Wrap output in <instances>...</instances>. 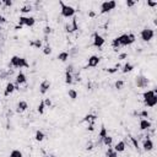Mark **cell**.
<instances>
[{
    "label": "cell",
    "mask_w": 157,
    "mask_h": 157,
    "mask_svg": "<svg viewBox=\"0 0 157 157\" xmlns=\"http://www.w3.org/2000/svg\"><path fill=\"white\" fill-rule=\"evenodd\" d=\"M126 57H128V54H126V53H122V54H119L118 59H119V60H123V59H125Z\"/></svg>",
    "instance_id": "cell-42"
},
{
    "label": "cell",
    "mask_w": 157,
    "mask_h": 157,
    "mask_svg": "<svg viewBox=\"0 0 157 157\" xmlns=\"http://www.w3.org/2000/svg\"><path fill=\"white\" fill-rule=\"evenodd\" d=\"M140 36H141V39L144 41V42H150V41L154 38L155 36V32L154 30H151V28H144V30L141 31V33H140Z\"/></svg>",
    "instance_id": "cell-5"
},
{
    "label": "cell",
    "mask_w": 157,
    "mask_h": 157,
    "mask_svg": "<svg viewBox=\"0 0 157 157\" xmlns=\"http://www.w3.org/2000/svg\"><path fill=\"white\" fill-rule=\"evenodd\" d=\"M126 6L128 7H133L134 5H135V1H133V0H126Z\"/></svg>",
    "instance_id": "cell-39"
},
{
    "label": "cell",
    "mask_w": 157,
    "mask_h": 157,
    "mask_svg": "<svg viewBox=\"0 0 157 157\" xmlns=\"http://www.w3.org/2000/svg\"><path fill=\"white\" fill-rule=\"evenodd\" d=\"M102 144H103V145H106V146H108V147H110V146H112V144H113V138H112V136H109V135H107L106 138H103Z\"/></svg>",
    "instance_id": "cell-19"
},
{
    "label": "cell",
    "mask_w": 157,
    "mask_h": 157,
    "mask_svg": "<svg viewBox=\"0 0 157 157\" xmlns=\"http://www.w3.org/2000/svg\"><path fill=\"white\" fill-rule=\"evenodd\" d=\"M118 41H119V44L125 47V45H129L130 44V39H129V35H122L118 37Z\"/></svg>",
    "instance_id": "cell-12"
},
{
    "label": "cell",
    "mask_w": 157,
    "mask_h": 157,
    "mask_svg": "<svg viewBox=\"0 0 157 157\" xmlns=\"http://www.w3.org/2000/svg\"><path fill=\"white\" fill-rule=\"evenodd\" d=\"M87 130H90V131H93L94 130V125H93V124H90V125L87 126Z\"/></svg>",
    "instance_id": "cell-48"
},
{
    "label": "cell",
    "mask_w": 157,
    "mask_h": 157,
    "mask_svg": "<svg viewBox=\"0 0 157 157\" xmlns=\"http://www.w3.org/2000/svg\"><path fill=\"white\" fill-rule=\"evenodd\" d=\"M73 82H74L73 74H70V73H65V84H67V85H71Z\"/></svg>",
    "instance_id": "cell-24"
},
{
    "label": "cell",
    "mask_w": 157,
    "mask_h": 157,
    "mask_svg": "<svg viewBox=\"0 0 157 157\" xmlns=\"http://www.w3.org/2000/svg\"><path fill=\"white\" fill-rule=\"evenodd\" d=\"M3 23H6V19L0 15V25H3Z\"/></svg>",
    "instance_id": "cell-47"
},
{
    "label": "cell",
    "mask_w": 157,
    "mask_h": 157,
    "mask_svg": "<svg viewBox=\"0 0 157 157\" xmlns=\"http://www.w3.org/2000/svg\"><path fill=\"white\" fill-rule=\"evenodd\" d=\"M129 39H130V44H131V43H134V42H135V39H136V37H135V35H133V33H130V35H129Z\"/></svg>",
    "instance_id": "cell-41"
},
{
    "label": "cell",
    "mask_w": 157,
    "mask_h": 157,
    "mask_svg": "<svg viewBox=\"0 0 157 157\" xmlns=\"http://www.w3.org/2000/svg\"><path fill=\"white\" fill-rule=\"evenodd\" d=\"M31 45H33V47H36V48H41L42 47V41L37 39V41H35V42H32Z\"/></svg>",
    "instance_id": "cell-35"
},
{
    "label": "cell",
    "mask_w": 157,
    "mask_h": 157,
    "mask_svg": "<svg viewBox=\"0 0 157 157\" xmlns=\"http://www.w3.org/2000/svg\"><path fill=\"white\" fill-rule=\"evenodd\" d=\"M43 53H44L45 55H51V54H52V48H51V45H49V44H45L44 48H43Z\"/></svg>",
    "instance_id": "cell-30"
},
{
    "label": "cell",
    "mask_w": 157,
    "mask_h": 157,
    "mask_svg": "<svg viewBox=\"0 0 157 157\" xmlns=\"http://www.w3.org/2000/svg\"><path fill=\"white\" fill-rule=\"evenodd\" d=\"M147 5L151 7H155V6H157V1H147Z\"/></svg>",
    "instance_id": "cell-43"
},
{
    "label": "cell",
    "mask_w": 157,
    "mask_h": 157,
    "mask_svg": "<svg viewBox=\"0 0 157 157\" xmlns=\"http://www.w3.org/2000/svg\"><path fill=\"white\" fill-rule=\"evenodd\" d=\"M115 88H117V90H122L123 88V86H124V81L123 80H118L117 82H115Z\"/></svg>",
    "instance_id": "cell-32"
},
{
    "label": "cell",
    "mask_w": 157,
    "mask_h": 157,
    "mask_svg": "<svg viewBox=\"0 0 157 157\" xmlns=\"http://www.w3.org/2000/svg\"><path fill=\"white\" fill-rule=\"evenodd\" d=\"M107 135H108V134H107V129L104 128V125H102V126H101V131H100V134H98V136H100V140H101V141L103 140V138H106Z\"/></svg>",
    "instance_id": "cell-26"
},
{
    "label": "cell",
    "mask_w": 157,
    "mask_h": 157,
    "mask_svg": "<svg viewBox=\"0 0 157 157\" xmlns=\"http://www.w3.org/2000/svg\"><path fill=\"white\" fill-rule=\"evenodd\" d=\"M73 71H74V65H69V67L67 68V73L73 74Z\"/></svg>",
    "instance_id": "cell-44"
},
{
    "label": "cell",
    "mask_w": 157,
    "mask_h": 157,
    "mask_svg": "<svg viewBox=\"0 0 157 157\" xmlns=\"http://www.w3.org/2000/svg\"><path fill=\"white\" fill-rule=\"evenodd\" d=\"M144 103H145L146 107H150V108H151V107H155V106L157 104V94H155V96L152 97V98L147 100L146 102H144Z\"/></svg>",
    "instance_id": "cell-18"
},
{
    "label": "cell",
    "mask_w": 157,
    "mask_h": 157,
    "mask_svg": "<svg viewBox=\"0 0 157 157\" xmlns=\"http://www.w3.org/2000/svg\"><path fill=\"white\" fill-rule=\"evenodd\" d=\"M131 141H133V144H134L135 148H139V142L136 141V139H135V138H131Z\"/></svg>",
    "instance_id": "cell-45"
},
{
    "label": "cell",
    "mask_w": 157,
    "mask_h": 157,
    "mask_svg": "<svg viewBox=\"0 0 157 157\" xmlns=\"http://www.w3.org/2000/svg\"><path fill=\"white\" fill-rule=\"evenodd\" d=\"M36 23V19L35 17H31V16H20L19 19V25L20 26H28V27H33Z\"/></svg>",
    "instance_id": "cell-3"
},
{
    "label": "cell",
    "mask_w": 157,
    "mask_h": 157,
    "mask_svg": "<svg viewBox=\"0 0 157 157\" xmlns=\"http://www.w3.org/2000/svg\"><path fill=\"white\" fill-rule=\"evenodd\" d=\"M59 4H60V6H61V16H64V17H67V19L74 17L76 10L74 9L73 6L67 5V4H64L63 1H59Z\"/></svg>",
    "instance_id": "cell-2"
},
{
    "label": "cell",
    "mask_w": 157,
    "mask_h": 157,
    "mask_svg": "<svg viewBox=\"0 0 157 157\" xmlns=\"http://www.w3.org/2000/svg\"><path fill=\"white\" fill-rule=\"evenodd\" d=\"M94 120H96V115H92V114H87L84 119H82V122H88L90 124H93Z\"/></svg>",
    "instance_id": "cell-23"
},
{
    "label": "cell",
    "mask_w": 157,
    "mask_h": 157,
    "mask_svg": "<svg viewBox=\"0 0 157 157\" xmlns=\"http://www.w3.org/2000/svg\"><path fill=\"white\" fill-rule=\"evenodd\" d=\"M27 82V77L23 73H19L17 75H16V84L17 85H23Z\"/></svg>",
    "instance_id": "cell-15"
},
{
    "label": "cell",
    "mask_w": 157,
    "mask_h": 157,
    "mask_svg": "<svg viewBox=\"0 0 157 157\" xmlns=\"http://www.w3.org/2000/svg\"><path fill=\"white\" fill-rule=\"evenodd\" d=\"M14 91H15V85L12 84V82H7L5 91H4V96H9V94H11Z\"/></svg>",
    "instance_id": "cell-16"
},
{
    "label": "cell",
    "mask_w": 157,
    "mask_h": 157,
    "mask_svg": "<svg viewBox=\"0 0 157 157\" xmlns=\"http://www.w3.org/2000/svg\"><path fill=\"white\" fill-rule=\"evenodd\" d=\"M3 4H4L5 6H7V7H9V6H12V1H11V0H4Z\"/></svg>",
    "instance_id": "cell-40"
},
{
    "label": "cell",
    "mask_w": 157,
    "mask_h": 157,
    "mask_svg": "<svg viewBox=\"0 0 157 157\" xmlns=\"http://www.w3.org/2000/svg\"><path fill=\"white\" fill-rule=\"evenodd\" d=\"M27 108H28V103L26 101H20L17 103V109H16V112L22 113V112H25V110H27Z\"/></svg>",
    "instance_id": "cell-14"
},
{
    "label": "cell",
    "mask_w": 157,
    "mask_h": 157,
    "mask_svg": "<svg viewBox=\"0 0 157 157\" xmlns=\"http://www.w3.org/2000/svg\"><path fill=\"white\" fill-rule=\"evenodd\" d=\"M113 150L115 151V152H123L124 150H125V142L124 141H119V142H117L115 144V146L113 147Z\"/></svg>",
    "instance_id": "cell-17"
},
{
    "label": "cell",
    "mask_w": 157,
    "mask_h": 157,
    "mask_svg": "<svg viewBox=\"0 0 157 157\" xmlns=\"http://www.w3.org/2000/svg\"><path fill=\"white\" fill-rule=\"evenodd\" d=\"M10 65L11 67H14V68H28L30 67V64L27 63V60L25 59V58H21V57H19V55H14L10 59Z\"/></svg>",
    "instance_id": "cell-1"
},
{
    "label": "cell",
    "mask_w": 157,
    "mask_h": 157,
    "mask_svg": "<svg viewBox=\"0 0 157 157\" xmlns=\"http://www.w3.org/2000/svg\"><path fill=\"white\" fill-rule=\"evenodd\" d=\"M94 15H96V14H94L93 11H90V12H88V16H90V17H94Z\"/></svg>",
    "instance_id": "cell-50"
},
{
    "label": "cell",
    "mask_w": 157,
    "mask_h": 157,
    "mask_svg": "<svg viewBox=\"0 0 157 157\" xmlns=\"http://www.w3.org/2000/svg\"><path fill=\"white\" fill-rule=\"evenodd\" d=\"M92 148H93V145H92V144H90V145H87V147H86V150H87V151H91Z\"/></svg>",
    "instance_id": "cell-49"
},
{
    "label": "cell",
    "mask_w": 157,
    "mask_h": 157,
    "mask_svg": "<svg viewBox=\"0 0 157 157\" xmlns=\"http://www.w3.org/2000/svg\"><path fill=\"white\" fill-rule=\"evenodd\" d=\"M3 5V1H0V6H1Z\"/></svg>",
    "instance_id": "cell-51"
},
{
    "label": "cell",
    "mask_w": 157,
    "mask_h": 157,
    "mask_svg": "<svg viewBox=\"0 0 157 157\" xmlns=\"http://www.w3.org/2000/svg\"><path fill=\"white\" fill-rule=\"evenodd\" d=\"M133 69H134V65H133V64L126 63V64H124V67L122 68V73H123V74L130 73V71H133Z\"/></svg>",
    "instance_id": "cell-21"
},
{
    "label": "cell",
    "mask_w": 157,
    "mask_h": 157,
    "mask_svg": "<svg viewBox=\"0 0 157 157\" xmlns=\"http://www.w3.org/2000/svg\"><path fill=\"white\" fill-rule=\"evenodd\" d=\"M49 88H51V81H49V80H44V81L41 82V85H39V92L42 93V94L47 93Z\"/></svg>",
    "instance_id": "cell-8"
},
{
    "label": "cell",
    "mask_w": 157,
    "mask_h": 157,
    "mask_svg": "<svg viewBox=\"0 0 157 157\" xmlns=\"http://www.w3.org/2000/svg\"><path fill=\"white\" fill-rule=\"evenodd\" d=\"M112 47H113L114 49H118L119 47H120V44H119V41H118V37L112 41Z\"/></svg>",
    "instance_id": "cell-33"
},
{
    "label": "cell",
    "mask_w": 157,
    "mask_h": 157,
    "mask_svg": "<svg viewBox=\"0 0 157 157\" xmlns=\"http://www.w3.org/2000/svg\"><path fill=\"white\" fill-rule=\"evenodd\" d=\"M104 42H106V39L103 38L102 36H100L98 33H94V37H93V47L101 48V47H103Z\"/></svg>",
    "instance_id": "cell-6"
},
{
    "label": "cell",
    "mask_w": 157,
    "mask_h": 157,
    "mask_svg": "<svg viewBox=\"0 0 157 157\" xmlns=\"http://www.w3.org/2000/svg\"><path fill=\"white\" fill-rule=\"evenodd\" d=\"M0 31H1V25H0Z\"/></svg>",
    "instance_id": "cell-52"
},
{
    "label": "cell",
    "mask_w": 157,
    "mask_h": 157,
    "mask_svg": "<svg viewBox=\"0 0 157 157\" xmlns=\"http://www.w3.org/2000/svg\"><path fill=\"white\" fill-rule=\"evenodd\" d=\"M115 6H117V3L113 1V0L102 3V5H101V14H107V12L114 10Z\"/></svg>",
    "instance_id": "cell-4"
},
{
    "label": "cell",
    "mask_w": 157,
    "mask_h": 157,
    "mask_svg": "<svg viewBox=\"0 0 157 157\" xmlns=\"http://www.w3.org/2000/svg\"><path fill=\"white\" fill-rule=\"evenodd\" d=\"M43 102H44V106H45V107H51V106H52V101L49 100V98H44Z\"/></svg>",
    "instance_id": "cell-38"
},
{
    "label": "cell",
    "mask_w": 157,
    "mask_h": 157,
    "mask_svg": "<svg viewBox=\"0 0 157 157\" xmlns=\"http://www.w3.org/2000/svg\"><path fill=\"white\" fill-rule=\"evenodd\" d=\"M152 126V124L150 120H147V119H141L140 120V130H150Z\"/></svg>",
    "instance_id": "cell-11"
},
{
    "label": "cell",
    "mask_w": 157,
    "mask_h": 157,
    "mask_svg": "<svg viewBox=\"0 0 157 157\" xmlns=\"http://www.w3.org/2000/svg\"><path fill=\"white\" fill-rule=\"evenodd\" d=\"M69 53L68 52H61L58 54V60H60V61H63V63H65L68 59H69Z\"/></svg>",
    "instance_id": "cell-20"
},
{
    "label": "cell",
    "mask_w": 157,
    "mask_h": 157,
    "mask_svg": "<svg viewBox=\"0 0 157 157\" xmlns=\"http://www.w3.org/2000/svg\"><path fill=\"white\" fill-rule=\"evenodd\" d=\"M148 80L145 76H136V86L138 87H146Z\"/></svg>",
    "instance_id": "cell-9"
},
{
    "label": "cell",
    "mask_w": 157,
    "mask_h": 157,
    "mask_svg": "<svg viewBox=\"0 0 157 157\" xmlns=\"http://www.w3.org/2000/svg\"><path fill=\"white\" fill-rule=\"evenodd\" d=\"M142 148H144V151H151V150H154V142H152V140L148 139V138L144 140Z\"/></svg>",
    "instance_id": "cell-10"
},
{
    "label": "cell",
    "mask_w": 157,
    "mask_h": 157,
    "mask_svg": "<svg viewBox=\"0 0 157 157\" xmlns=\"http://www.w3.org/2000/svg\"><path fill=\"white\" fill-rule=\"evenodd\" d=\"M119 68H120V65H117V67H115V68H110V69H107V71H108L109 74H115V73H117L118 71V69Z\"/></svg>",
    "instance_id": "cell-36"
},
{
    "label": "cell",
    "mask_w": 157,
    "mask_h": 157,
    "mask_svg": "<svg viewBox=\"0 0 157 157\" xmlns=\"http://www.w3.org/2000/svg\"><path fill=\"white\" fill-rule=\"evenodd\" d=\"M107 157H118V152H115L113 150V147H109L108 148V151H107V154H106Z\"/></svg>",
    "instance_id": "cell-27"
},
{
    "label": "cell",
    "mask_w": 157,
    "mask_h": 157,
    "mask_svg": "<svg viewBox=\"0 0 157 157\" xmlns=\"http://www.w3.org/2000/svg\"><path fill=\"white\" fill-rule=\"evenodd\" d=\"M43 32H44V35H45V36H48V35L52 32V28L49 27V26H45V27H44V30H43Z\"/></svg>",
    "instance_id": "cell-37"
},
{
    "label": "cell",
    "mask_w": 157,
    "mask_h": 157,
    "mask_svg": "<svg viewBox=\"0 0 157 157\" xmlns=\"http://www.w3.org/2000/svg\"><path fill=\"white\" fill-rule=\"evenodd\" d=\"M44 108H45L44 102L41 101L39 104H38V107H37V110H38V113H39V114H44Z\"/></svg>",
    "instance_id": "cell-28"
},
{
    "label": "cell",
    "mask_w": 157,
    "mask_h": 157,
    "mask_svg": "<svg viewBox=\"0 0 157 157\" xmlns=\"http://www.w3.org/2000/svg\"><path fill=\"white\" fill-rule=\"evenodd\" d=\"M155 94H157V91H156V90H148V91H145V92L142 93L144 102H146L147 100H150V98H152V97L155 96Z\"/></svg>",
    "instance_id": "cell-13"
},
{
    "label": "cell",
    "mask_w": 157,
    "mask_h": 157,
    "mask_svg": "<svg viewBox=\"0 0 157 157\" xmlns=\"http://www.w3.org/2000/svg\"><path fill=\"white\" fill-rule=\"evenodd\" d=\"M100 61H101V59H100V57H97V55H91L90 58H88V60H87V65L90 68H96L98 64H100Z\"/></svg>",
    "instance_id": "cell-7"
},
{
    "label": "cell",
    "mask_w": 157,
    "mask_h": 157,
    "mask_svg": "<svg viewBox=\"0 0 157 157\" xmlns=\"http://www.w3.org/2000/svg\"><path fill=\"white\" fill-rule=\"evenodd\" d=\"M44 138H45V135H44V133L43 131H41V130H37L36 131V135H35V139H36V141H43L44 140Z\"/></svg>",
    "instance_id": "cell-22"
},
{
    "label": "cell",
    "mask_w": 157,
    "mask_h": 157,
    "mask_svg": "<svg viewBox=\"0 0 157 157\" xmlns=\"http://www.w3.org/2000/svg\"><path fill=\"white\" fill-rule=\"evenodd\" d=\"M68 96H69V98H71V100L74 101V100H76L77 98V92L74 88H70L68 91Z\"/></svg>",
    "instance_id": "cell-25"
},
{
    "label": "cell",
    "mask_w": 157,
    "mask_h": 157,
    "mask_svg": "<svg viewBox=\"0 0 157 157\" xmlns=\"http://www.w3.org/2000/svg\"><path fill=\"white\" fill-rule=\"evenodd\" d=\"M140 115H141V117H142V118H146V117H147V115H148V112H147V110H142V112H141V113H140Z\"/></svg>",
    "instance_id": "cell-46"
},
{
    "label": "cell",
    "mask_w": 157,
    "mask_h": 157,
    "mask_svg": "<svg viewBox=\"0 0 157 157\" xmlns=\"http://www.w3.org/2000/svg\"><path fill=\"white\" fill-rule=\"evenodd\" d=\"M10 157H23V155L20 150H12L10 154Z\"/></svg>",
    "instance_id": "cell-29"
},
{
    "label": "cell",
    "mask_w": 157,
    "mask_h": 157,
    "mask_svg": "<svg viewBox=\"0 0 157 157\" xmlns=\"http://www.w3.org/2000/svg\"><path fill=\"white\" fill-rule=\"evenodd\" d=\"M20 11H21L22 14H27V12L32 11V6H31V5H26V6L21 7V10H20Z\"/></svg>",
    "instance_id": "cell-31"
},
{
    "label": "cell",
    "mask_w": 157,
    "mask_h": 157,
    "mask_svg": "<svg viewBox=\"0 0 157 157\" xmlns=\"http://www.w3.org/2000/svg\"><path fill=\"white\" fill-rule=\"evenodd\" d=\"M71 27H73V31H77V30H78V26H77V19H76V17H74L73 23H71Z\"/></svg>",
    "instance_id": "cell-34"
}]
</instances>
